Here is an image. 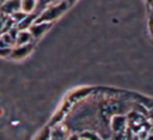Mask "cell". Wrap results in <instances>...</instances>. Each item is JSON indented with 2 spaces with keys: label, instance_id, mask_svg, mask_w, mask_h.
<instances>
[{
  "label": "cell",
  "instance_id": "8fae6325",
  "mask_svg": "<svg viewBox=\"0 0 153 140\" xmlns=\"http://www.w3.org/2000/svg\"><path fill=\"white\" fill-rule=\"evenodd\" d=\"M7 19H8V16H6V14H4V13L0 12V35H1L2 32H5Z\"/></svg>",
  "mask_w": 153,
  "mask_h": 140
},
{
  "label": "cell",
  "instance_id": "2e32d148",
  "mask_svg": "<svg viewBox=\"0 0 153 140\" xmlns=\"http://www.w3.org/2000/svg\"><path fill=\"white\" fill-rule=\"evenodd\" d=\"M80 140H84V139H80Z\"/></svg>",
  "mask_w": 153,
  "mask_h": 140
},
{
  "label": "cell",
  "instance_id": "30bf717a",
  "mask_svg": "<svg viewBox=\"0 0 153 140\" xmlns=\"http://www.w3.org/2000/svg\"><path fill=\"white\" fill-rule=\"evenodd\" d=\"M79 135H80V139H84V140H103L97 133L91 132V130H85L80 133Z\"/></svg>",
  "mask_w": 153,
  "mask_h": 140
},
{
  "label": "cell",
  "instance_id": "5bb4252c",
  "mask_svg": "<svg viewBox=\"0 0 153 140\" xmlns=\"http://www.w3.org/2000/svg\"><path fill=\"white\" fill-rule=\"evenodd\" d=\"M146 1V5L148 7V10H151V5H152V0H145Z\"/></svg>",
  "mask_w": 153,
  "mask_h": 140
},
{
  "label": "cell",
  "instance_id": "7c38bea8",
  "mask_svg": "<svg viewBox=\"0 0 153 140\" xmlns=\"http://www.w3.org/2000/svg\"><path fill=\"white\" fill-rule=\"evenodd\" d=\"M11 48H12V47H5V48H0V57L8 59L10 53H11Z\"/></svg>",
  "mask_w": 153,
  "mask_h": 140
},
{
  "label": "cell",
  "instance_id": "5b68a950",
  "mask_svg": "<svg viewBox=\"0 0 153 140\" xmlns=\"http://www.w3.org/2000/svg\"><path fill=\"white\" fill-rule=\"evenodd\" d=\"M111 129L114 132V134L116 133H123L126 126H127V117L124 115H115L111 118Z\"/></svg>",
  "mask_w": 153,
  "mask_h": 140
},
{
  "label": "cell",
  "instance_id": "4fadbf2b",
  "mask_svg": "<svg viewBox=\"0 0 153 140\" xmlns=\"http://www.w3.org/2000/svg\"><path fill=\"white\" fill-rule=\"evenodd\" d=\"M66 140H80V135L79 133H71Z\"/></svg>",
  "mask_w": 153,
  "mask_h": 140
},
{
  "label": "cell",
  "instance_id": "ba28073f",
  "mask_svg": "<svg viewBox=\"0 0 153 140\" xmlns=\"http://www.w3.org/2000/svg\"><path fill=\"white\" fill-rule=\"evenodd\" d=\"M37 7V0H19V10L26 14H30Z\"/></svg>",
  "mask_w": 153,
  "mask_h": 140
},
{
  "label": "cell",
  "instance_id": "9a60e30c",
  "mask_svg": "<svg viewBox=\"0 0 153 140\" xmlns=\"http://www.w3.org/2000/svg\"><path fill=\"white\" fill-rule=\"evenodd\" d=\"M65 1L67 2V5H68V6H71V5H73V2H74L75 0H65Z\"/></svg>",
  "mask_w": 153,
  "mask_h": 140
},
{
  "label": "cell",
  "instance_id": "6da1fadb",
  "mask_svg": "<svg viewBox=\"0 0 153 140\" xmlns=\"http://www.w3.org/2000/svg\"><path fill=\"white\" fill-rule=\"evenodd\" d=\"M69 6L67 5V2L65 0H61L60 2L56 4H51L48 7H45L35 19L33 23H41V22H47V23H54L60 16H62L66 10Z\"/></svg>",
  "mask_w": 153,
  "mask_h": 140
},
{
  "label": "cell",
  "instance_id": "3957f363",
  "mask_svg": "<svg viewBox=\"0 0 153 140\" xmlns=\"http://www.w3.org/2000/svg\"><path fill=\"white\" fill-rule=\"evenodd\" d=\"M50 129V140H66L71 134L69 129L62 123H55L54 126H49Z\"/></svg>",
  "mask_w": 153,
  "mask_h": 140
},
{
  "label": "cell",
  "instance_id": "8992f818",
  "mask_svg": "<svg viewBox=\"0 0 153 140\" xmlns=\"http://www.w3.org/2000/svg\"><path fill=\"white\" fill-rule=\"evenodd\" d=\"M17 11H19V0H5L0 6V12L6 16H11Z\"/></svg>",
  "mask_w": 153,
  "mask_h": 140
},
{
  "label": "cell",
  "instance_id": "52a82bcc",
  "mask_svg": "<svg viewBox=\"0 0 153 140\" xmlns=\"http://www.w3.org/2000/svg\"><path fill=\"white\" fill-rule=\"evenodd\" d=\"M29 43H35L30 31L29 30H18L14 45H24V44H29Z\"/></svg>",
  "mask_w": 153,
  "mask_h": 140
},
{
  "label": "cell",
  "instance_id": "7a4b0ae2",
  "mask_svg": "<svg viewBox=\"0 0 153 140\" xmlns=\"http://www.w3.org/2000/svg\"><path fill=\"white\" fill-rule=\"evenodd\" d=\"M35 48V43H29V44H24V45H14L11 48V53L8 59L14 60V61H20L26 59Z\"/></svg>",
  "mask_w": 153,
  "mask_h": 140
},
{
  "label": "cell",
  "instance_id": "277c9868",
  "mask_svg": "<svg viewBox=\"0 0 153 140\" xmlns=\"http://www.w3.org/2000/svg\"><path fill=\"white\" fill-rule=\"evenodd\" d=\"M54 23H47V22H41V23H33L30 28H29V31L33 38V41L36 42L37 39H39L53 25Z\"/></svg>",
  "mask_w": 153,
  "mask_h": 140
},
{
  "label": "cell",
  "instance_id": "9c48e42d",
  "mask_svg": "<svg viewBox=\"0 0 153 140\" xmlns=\"http://www.w3.org/2000/svg\"><path fill=\"white\" fill-rule=\"evenodd\" d=\"M33 140H50V129H49V126H45L43 127L35 136Z\"/></svg>",
  "mask_w": 153,
  "mask_h": 140
}]
</instances>
